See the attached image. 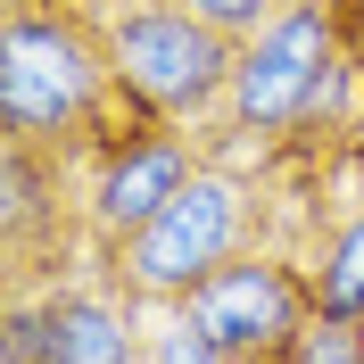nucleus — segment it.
Here are the masks:
<instances>
[{"mask_svg":"<svg viewBox=\"0 0 364 364\" xmlns=\"http://www.w3.org/2000/svg\"><path fill=\"white\" fill-rule=\"evenodd\" d=\"M141 116L116 83L108 17L91 0H9L0 9V133L42 141V149H108Z\"/></svg>","mask_w":364,"mask_h":364,"instance_id":"1","label":"nucleus"},{"mask_svg":"<svg viewBox=\"0 0 364 364\" xmlns=\"http://www.w3.org/2000/svg\"><path fill=\"white\" fill-rule=\"evenodd\" d=\"M356 91H364V75L340 42L331 0H290L265 33L240 42L232 91L207 124V158H215V141H240L265 166L298 133H340V124H356Z\"/></svg>","mask_w":364,"mask_h":364,"instance_id":"2","label":"nucleus"},{"mask_svg":"<svg viewBox=\"0 0 364 364\" xmlns=\"http://www.w3.org/2000/svg\"><path fill=\"white\" fill-rule=\"evenodd\" d=\"M257 232H265L257 182L240 174V166L207 158L133 240L100 249V282H108L133 315L141 306H166V315H174V306H191V290H199L215 265H232L240 249H257Z\"/></svg>","mask_w":364,"mask_h":364,"instance_id":"3","label":"nucleus"},{"mask_svg":"<svg viewBox=\"0 0 364 364\" xmlns=\"http://www.w3.org/2000/svg\"><path fill=\"white\" fill-rule=\"evenodd\" d=\"M108 58L141 116L199 133V124H215L232 91L240 42L224 25H207L191 0H124V9H108Z\"/></svg>","mask_w":364,"mask_h":364,"instance_id":"4","label":"nucleus"},{"mask_svg":"<svg viewBox=\"0 0 364 364\" xmlns=\"http://www.w3.org/2000/svg\"><path fill=\"white\" fill-rule=\"evenodd\" d=\"M174 315H191V331H199L207 348H224L232 364H282L323 306H315L306 265H298L290 249H265V240H257V249H240L232 265H215L199 290H191V306H174Z\"/></svg>","mask_w":364,"mask_h":364,"instance_id":"5","label":"nucleus"},{"mask_svg":"<svg viewBox=\"0 0 364 364\" xmlns=\"http://www.w3.org/2000/svg\"><path fill=\"white\" fill-rule=\"evenodd\" d=\"M207 166V141L191 124H133L124 141L108 149H91L83 158V191H91V240L116 249V240H133L166 199H174L182 182ZM91 249V257H100Z\"/></svg>","mask_w":364,"mask_h":364,"instance_id":"6","label":"nucleus"},{"mask_svg":"<svg viewBox=\"0 0 364 364\" xmlns=\"http://www.w3.org/2000/svg\"><path fill=\"white\" fill-rule=\"evenodd\" d=\"M306 282H315V306H323V315H364V207H348L340 224L315 232Z\"/></svg>","mask_w":364,"mask_h":364,"instance_id":"7","label":"nucleus"},{"mask_svg":"<svg viewBox=\"0 0 364 364\" xmlns=\"http://www.w3.org/2000/svg\"><path fill=\"white\" fill-rule=\"evenodd\" d=\"M282 364H364V323L356 315H315Z\"/></svg>","mask_w":364,"mask_h":364,"instance_id":"8","label":"nucleus"},{"mask_svg":"<svg viewBox=\"0 0 364 364\" xmlns=\"http://www.w3.org/2000/svg\"><path fill=\"white\" fill-rule=\"evenodd\" d=\"M141 364H232L224 348H207L199 331H191V315H166L149 340H141Z\"/></svg>","mask_w":364,"mask_h":364,"instance_id":"9","label":"nucleus"},{"mask_svg":"<svg viewBox=\"0 0 364 364\" xmlns=\"http://www.w3.org/2000/svg\"><path fill=\"white\" fill-rule=\"evenodd\" d=\"M191 9H199L207 25H224L232 42H249V33H265V25L290 9V0H191Z\"/></svg>","mask_w":364,"mask_h":364,"instance_id":"10","label":"nucleus"},{"mask_svg":"<svg viewBox=\"0 0 364 364\" xmlns=\"http://www.w3.org/2000/svg\"><path fill=\"white\" fill-rule=\"evenodd\" d=\"M331 17H340V42H348V58L364 75V0H331Z\"/></svg>","mask_w":364,"mask_h":364,"instance_id":"11","label":"nucleus"},{"mask_svg":"<svg viewBox=\"0 0 364 364\" xmlns=\"http://www.w3.org/2000/svg\"><path fill=\"white\" fill-rule=\"evenodd\" d=\"M91 9H100V17H108V9H124V0H91Z\"/></svg>","mask_w":364,"mask_h":364,"instance_id":"12","label":"nucleus"},{"mask_svg":"<svg viewBox=\"0 0 364 364\" xmlns=\"http://www.w3.org/2000/svg\"><path fill=\"white\" fill-rule=\"evenodd\" d=\"M356 323H364V315H356Z\"/></svg>","mask_w":364,"mask_h":364,"instance_id":"13","label":"nucleus"}]
</instances>
